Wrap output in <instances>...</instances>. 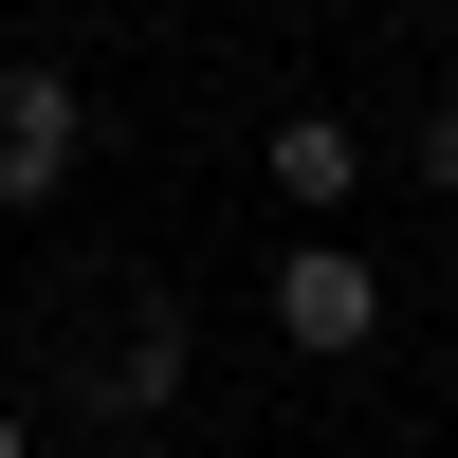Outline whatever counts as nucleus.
<instances>
[{"mask_svg": "<svg viewBox=\"0 0 458 458\" xmlns=\"http://www.w3.org/2000/svg\"><path fill=\"white\" fill-rule=\"evenodd\" d=\"M367 330H386V276H367L349 239H293V257H276V349H312V367H349Z\"/></svg>", "mask_w": 458, "mask_h": 458, "instance_id": "f03ea898", "label": "nucleus"}, {"mask_svg": "<svg viewBox=\"0 0 458 458\" xmlns=\"http://www.w3.org/2000/svg\"><path fill=\"white\" fill-rule=\"evenodd\" d=\"M422 202H458V92L422 110Z\"/></svg>", "mask_w": 458, "mask_h": 458, "instance_id": "39448f33", "label": "nucleus"}, {"mask_svg": "<svg viewBox=\"0 0 458 458\" xmlns=\"http://www.w3.org/2000/svg\"><path fill=\"white\" fill-rule=\"evenodd\" d=\"M0 458H37V440H19V403H0Z\"/></svg>", "mask_w": 458, "mask_h": 458, "instance_id": "423d86ee", "label": "nucleus"}, {"mask_svg": "<svg viewBox=\"0 0 458 458\" xmlns=\"http://www.w3.org/2000/svg\"><path fill=\"white\" fill-rule=\"evenodd\" d=\"M110 458H165V440H147V422H129V440H110Z\"/></svg>", "mask_w": 458, "mask_h": 458, "instance_id": "0eeeda50", "label": "nucleus"}, {"mask_svg": "<svg viewBox=\"0 0 458 458\" xmlns=\"http://www.w3.org/2000/svg\"><path fill=\"white\" fill-rule=\"evenodd\" d=\"M257 183H276V202H367V129H349V110H276Z\"/></svg>", "mask_w": 458, "mask_h": 458, "instance_id": "20e7f679", "label": "nucleus"}, {"mask_svg": "<svg viewBox=\"0 0 458 458\" xmlns=\"http://www.w3.org/2000/svg\"><path fill=\"white\" fill-rule=\"evenodd\" d=\"M165 386H183V312H165V293H129L110 349H92V403H110V422H165Z\"/></svg>", "mask_w": 458, "mask_h": 458, "instance_id": "7ed1b4c3", "label": "nucleus"}, {"mask_svg": "<svg viewBox=\"0 0 458 458\" xmlns=\"http://www.w3.org/2000/svg\"><path fill=\"white\" fill-rule=\"evenodd\" d=\"M73 165H92V92L55 55H0V202H73Z\"/></svg>", "mask_w": 458, "mask_h": 458, "instance_id": "f257e3e1", "label": "nucleus"}]
</instances>
